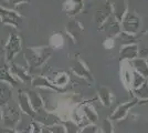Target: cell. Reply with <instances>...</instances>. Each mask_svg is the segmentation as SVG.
<instances>
[{
	"label": "cell",
	"mask_w": 148,
	"mask_h": 133,
	"mask_svg": "<svg viewBox=\"0 0 148 133\" xmlns=\"http://www.w3.org/2000/svg\"><path fill=\"white\" fill-rule=\"evenodd\" d=\"M31 133H42V127L39 123L33 122L31 124Z\"/></svg>",
	"instance_id": "26"
},
{
	"label": "cell",
	"mask_w": 148,
	"mask_h": 133,
	"mask_svg": "<svg viewBox=\"0 0 148 133\" xmlns=\"http://www.w3.org/2000/svg\"><path fill=\"white\" fill-rule=\"evenodd\" d=\"M79 133H99V127L95 124H88L80 129Z\"/></svg>",
	"instance_id": "23"
},
{
	"label": "cell",
	"mask_w": 148,
	"mask_h": 133,
	"mask_svg": "<svg viewBox=\"0 0 148 133\" xmlns=\"http://www.w3.org/2000/svg\"><path fill=\"white\" fill-rule=\"evenodd\" d=\"M9 69H10V72L13 76V78L17 81H20V82L25 83V84H29V83L31 84V80H32L31 76H29V73L21 65H18V64L16 63H11L10 67H9Z\"/></svg>",
	"instance_id": "5"
},
{
	"label": "cell",
	"mask_w": 148,
	"mask_h": 133,
	"mask_svg": "<svg viewBox=\"0 0 148 133\" xmlns=\"http://www.w3.org/2000/svg\"><path fill=\"white\" fill-rule=\"evenodd\" d=\"M135 95L140 100H148V83L145 82L139 88L135 89Z\"/></svg>",
	"instance_id": "16"
},
{
	"label": "cell",
	"mask_w": 148,
	"mask_h": 133,
	"mask_svg": "<svg viewBox=\"0 0 148 133\" xmlns=\"http://www.w3.org/2000/svg\"><path fill=\"white\" fill-rule=\"evenodd\" d=\"M0 133H17V132L13 131V130H11V129H7V127H5V129H0Z\"/></svg>",
	"instance_id": "28"
},
{
	"label": "cell",
	"mask_w": 148,
	"mask_h": 133,
	"mask_svg": "<svg viewBox=\"0 0 148 133\" xmlns=\"http://www.w3.org/2000/svg\"><path fill=\"white\" fill-rule=\"evenodd\" d=\"M74 72L80 76H83V78H88L90 79V76H88V71L85 69V67H83L82 63H79L77 65L74 67Z\"/></svg>",
	"instance_id": "22"
},
{
	"label": "cell",
	"mask_w": 148,
	"mask_h": 133,
	"mask_svg": "<svg viewBox=\"0 0 148 133\" xmlns=\"http://www.w3.org/2000/svg\"><path fill=\"white\" fill-rule=\"evenodd\" d=\"M122 79L126 87H132V81H133V72L130 70L127 65H124L122 69Z\"/></svg>",
	"instance_id": "15"
},
{
	"label": "cell",
	"mask_w": 148,
	"mask_h": 133,
	"mask_svg": "<svg viewBox=\"0 0 148 133\" xmlns=\"http://www.w3.org/2000/svg\"><path fill=\"white\" fill-rule=\"evenodd\" d=\"M50 44L53 47V48H60L63 45V38H62L61 34H59V33H56V34H53L51 39H50Z\"/></svg>",
	"instance_id": "20"
},
{
	"label": "cell",
	"mask_w": 148,
	"mask_h": 133,
	"mask_svg": "<svg viewBox=\"0 0 148 133\" xmlns=\"http://www.w3.org/2000/svg\"><path fill=\"white\" fill-rule=\"evenodd\" d=\"M48 49L49 48H42V49H29L28 48V50L25 52V58L28 60V63L33 68L41 65L51 54V51H49Z\"/></svg>",
	"instance_id": "2"
},
{
	"label": "cell",
	"mask_w": 148,
	"mask_h": 133,
	"mask_svg": "<svg viewBox=\"0 0 148 133\" xmlns=\"http://www.w3.org/2000/svg\"><path fill=\"white\" fill-rule=\"evenodd\" d=\"M0 82H6L10 84L11 87H16L18 81L13 78V76L10 72V69L8 65H2L0 67Z\"/></svg>",
	"instance_id": "10"
},
{
	"label": "cell",
	"mask_w": 148,
	"mask_h": 133,
	"mask_svg": "<svg viewBox=\"0 0 148 133\" xmlns=\"http://www.w3.org/2000/svg\"><path fill=\"white\" fill-rule=\"evenodd\" d=\"M18 105H19V108H20V110H21L22 112H25V114L30 115V116H32V118L36 116V114L37 113L33 111V109H32V107H31L27 92H19Z\"/></svg>",
	"instance_id": "6"
},
{
	"label": "cell",
	"mask_w": 148,
	"mask_h": 133,
	"mask_svg": "<svg viewBox=\"0 0 148 133\" xmlns=\"http://www.w3.org/2000/svg\"><path fill=\"white\" fill-rule=\"evenodd\" d=\"M0 122H1V109H0Z\"/></svg>",
	"instance_id": "30"
},
{
	"label": "cell",
	"mask_w": 148,
	"mask_h": 133,
	"mask_svg": "<svg viewBox=\"0 0 148 133\" xmlns=\"http://www.w3.org/2000/svg\"><path fill=\"white\" fill-rule=\"evenodd\" d=\"M27 94H28V98H29V101H30V104L31 107H32V109H33V111L36 113L40 112L41 109L43 108V100L40 96V94H38L37 92L33 91V90L27 92Z\"/></svg>",
	"instance_id": "9"
},
{
	"label": "cell",
	"mask_w": 148,
	"mask_h": 133,
	"mask_svg": "<svg viewBox=\"0 0 148 133\" xmlns=\"http://www.w3.org/2000/svg\"><path fill=\"white\" fill-rule=\"evenodd\" d=\"M68 82H69V76L66 74V73H60V74L56 78V80H54L56 87H63V85H66Z\"/></svg>",
	"instance_id": "21"
},
{
	"label": "cell",
	"mask_w": 148,
	"mask_h": 133,
	"mask_svg": "<svg viewBox=\"0 0 148 133\" xmlns=\"http://www.w3.org/2000/svg\"><path fill=\"white\" fill-rule=\"evenodd\" d=\"M135 104V102H126V103H123L121 105H118L116 110L111 114L110 116V120H114V121H121L126 118V115L128 113L130 109Z\"/></svg>",
	"instance_id": "7"
},
{
	"label": "cell",
	"mask_w": 148,
	"mask_h": 133,
	"mask_svg": "<svg viewBox=\"0 0 148 133\" xmlns=\"http://www.w3.org/2000/svg\"><path fill=\"white\" fill-rule=\"evenodd\" d=\"M42 133H51L49 131V129H42Z\"/></svg>",
	"instance_id": "29"
},
{
	"label": "cell",
	"mask_w": 148,
	"mask_h": 133,
	"mask_svg": "<svg viewBox=\"0 0 148 133\" xmlns=\"http://www.w3.org/2000/svg\"><path fill=\"white\" fill-rule=\"evenodd\" d=\"M9 1V3H11L12 6H18L20 3H27V2H29L30 0H8Z\"/></svg>",
	"instance_id": "27"
},
{
	"label": "cell",
	"mask_w": 148,
	"mask_h": 133,
	"mask_svg": "<svg viewBox=\"0 0 148 133\" xmlns=\"http://www.w3.org/2000/svg\"><path fill=\"white\" fill-rule=\"evenodd\" d=\"M145 83V78L139 74L138 72H133V81H132V87L134 89L139 88L142 84Z\"/></svg>",
	"instance_id": "19"
},
{
	"label": "cell",
	"mask_w": 148,
	"mask_h": 133,
	"mask_svg": "<svg viewBox=\"0 0 148 133\" xmlns=\"http://www.w3.org/2000/svg\"><path fill=\"white\" fill-rule=\"evenodd\" d=\"M63 127L65 129V133H79L80 127L73 120H68L63 122Z\"/></svg>",
	"instance_id": "17"
},
{
	"label": "cell",
	"mask_w": 148,
	"mask_h": 133,
	"mask_svg": "<svg viewBox=\"0 0 148 133\" xmlns=\"http://www.w3.org/2000/svg\"><path fill=\"white\" fill-rule=\"evenodd\" d=\"M83 115L84 118L91 122V124H94L99 120V114L91 105H84L83 107Z\"/></svg>",
	"instance_id": "12"
},
{
	"label": "cell",
	"mask_w": 148,
	"mask_h": 133,
	"mask_svg": "<svg viewBox=\"0 0 148 133\" xmlns=\"http://www.w3.org/2000/svg\"><path fill=\"white\" fill-rule=\"evenodd\" d=\"M21 118V110L17 103L13 101L8 102L3 107H1V121L7 129L13 130L18 125Z\"/></svg>",
	"instance_id": "1"
},
{
	"label": "cell",
	"mask_w": 148,
	"mask_h": 133,
	"mask_svg": "<svg viewBox=\"0 0 148 133\" xmlns=\"http://www.w3.org/2000/svg\"><path fill=\"white\" fill-rule=\"evenodd\" d=\"M99 100H101V102H102L104 105H106V107L111 105L112 94H111V91H110L107 88L102 87V88L99 89Z\"/></svg>",
	"instance_id": "13"
},
{
	"label": "cell",
	"mask_w": 148,
	"mask_h": 133,
	"mask_svg": "<svg viewBox=\"0 0 148 133\" xmlns=\"http://www.w3.org/2000/svg\"><path fill=\"white\" fill-rule=\"evenodd\" d=\"M147 83H148V82H147Z\"/></svg>",
	"instance_id": "31"
},
{
	"label": "cell",
	"mask_w": 148,
	"mask_h": 133,
	"mask_svg": "<svg viewBox=\"0 0 148 133\" xmlns=\"http://www.w3.org/2000/svg\"><path fill=\"white\" fill-rule=\"evenodd\" d=\"M83 2H82V0H69L68 2L65 3V7H64V9L70 13H75L77 12L79 10H80L81 8H82V5Z\"/></svg>",
	"instance_id": "14"
},
{
	"label": "cell",
	"mask_w": 148,
	"mask_h": 133,
	"mask_svg": "<svg viewBox=\"0 0 148 133\" xmlns=\"http://www.w3.org/2000/svg\"><path fill=\"white\" fill-rule=\"evenodd\" d=\"M21 51V38L18 33L12 32L5 45V53H6L7 62L12 61L13 58Z\"/></svg>",
	"instance_id": "3"
},
{
	"label": "cell",
	"mask_w": 148,
	"mask_h": 133,
	"mask_svg": "<svg viewBox=\"0 0 148 133\" xmlns=\"http://www.w3.org/2000/svg\"><path fill=\"white\" fill-rule=\"evenodd\" d=\"M134 65H135L136 70L138 71L139 74H142L144 78L148 76V65L143 60H136Z\"/></svg>",
	"instance_id": "18"
},
{
	"label": "cell",
	"mask_w": 148,
	"mask_h": 133,
	"mask_svg": "<svg viewBox=\"0 0 148 133\" xmlns=\"http://www.w3.org/2000/svg\"><path fill=\"white\" fill-rule=\"evenodd\" d=\"M102 129H103V132L104 133H114V129H113V125H112L111 121L108 120H105L104 123H103V127H102Z\"/></svg>",
	"instance_id": "25"
},
{
	"label": "cell",
	"mask_w": 148,
	"mask_h": 133,
	"mask_svg": "<svg viewBox=\"0 0 148 133\" xmlns=\"http://www.w3.org/2000/svg\"><path fill=\"white\" fill-rule=\"evenodd\" d=\"M0 20L3 25H12L14 28H18L20 23L22 22V17L14 10L0 7Z\"/></svg>",
	"instance_id": "4"
},
{
	"label": "cell",
	"mask_w": 148,
	"mask_h": 133,
	"mask_svg": "<svg viewBox=\"0 0 148 133\" xmlns=\"http://www.w3.org/2000/svg\"><path fill=\"white\" fill-rule=\"evenodd\" d=\"M12 90L11 85L6 82H0V108L11 101Z\"/></svg>",
	"instance_id": "8"
},
{
	"label": "cell",
	"mask_w": 148,
	"mask_h": 133,
	"mask_svg": "<svg viewBox=\"0 0 148 133\" xmlns=\"http://www.w3.org/2000/svg\"><path fill=\"white\" fill-rule=\"evenodd\" d=\"M31 85L34 87V88H50L53 89V90H59L58 87H56V84L51 83L45 78V76H36L31 80Z\"/></svg>",
	"instance_id": "11"
},
{
	"label": "cell",
	"mask_w": 148,
	"mask_h": 133,
	"mask_svg": "<svg viewBox=\"0 0 148 133\" xmlns=\"http://www.w3.org/2000/svg\"><path fill=\"white\" fill-rule=\"evenodd\" d=\"M51 133H65V129L61 124H54L48 127Z\"/></svg>",
	"instance_id": "24"
}]
</instances>
